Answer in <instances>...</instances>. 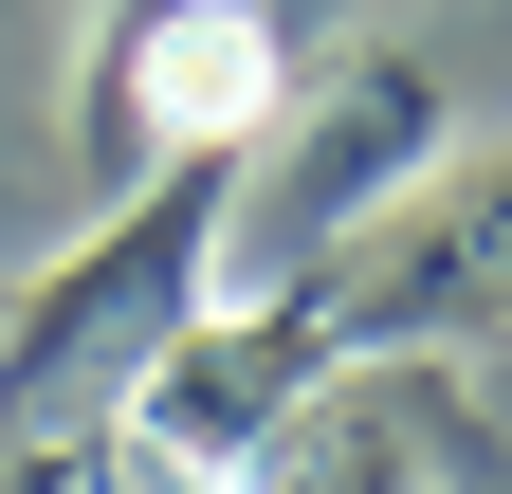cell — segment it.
Here are the masks:
<instances>
[{
  "mask_svg": "<svg viewBox=\"0 0 512 494\" xmlns=\"http://www.w3.org/2000/svg\"><path fill=\"white\" fill-rule=\"evenodd\" d=\"M238 494H476V421L439 348H348L330 385L275 421V458Z\"/></svg>",
  "mask_w": 512,
  "mask_h": 494,
  "instance_id": "cell-5",
  "label": "cell"
},
{
  "mask_svg": "<svg viewBox=\"0 0 512 494\" xmlns=\"http://www.w3.org/2000/svg\"><path fill=\"white\" fill-rule=\"evenodd\" d=\"M458 147V92L421 55H348L330 92L275 110V147H238V202H220V293H330L384 220L439 183Z\"/></svg>",
  "mask_w": 512,
  "mask_h": 494,
  "instance_id": "cell-2",
  "label": "cell"
},
{
  "mask_svg": "<svg viewBox=\"0 0 512 494\" xmlns=\"http://www.w3.org/2000/svg\"><path fill=\"white\" fill-rule=\"evenodd\" d=\"M37 37H55V0H0V74H37Z\"/></svg>",
  "mask_w": 512,
  "mask_h": 494,
  "instance_id": "cell-8",
  "label": "cell"
},
{
  "mask_svg": "<svg viewBox=\"0 0 512 494\" xmlns=\"http://www.w3.org/2000/svg\"><path fill=\"white\" fill-rule=\"evenodd\" d=\"M275 110H293V37L256 0H147L92 55V183H147L183 147H256Z\"/></svg>",
  "mask_w": 512,
  "mask_h": 494,
  "instance_id": "cell-4",
  "label": "cell"
},
{
  "mask_svg": "<svg viewBox=\"0 0 512 494\" xmlns=\"http://www.w3.org/2000/svg\"><path fill=\"white\" fill-rule=\"evenodd\" d=\"M0 494H220V476H183V458H147L128 421H74V440H37Z\"/></svg>",
  "mask_w": 512,
  "mask_h": 494,
  "instance_id": "cell-7",
  "label": "cell"
},
{
  "mask_svg": "<svg viewBox=\"0 0 512 494\" xmlns=\"http://www.w3.org/2000/svg\"><path fill=\"white\" fill-rule=\"evenodd\" d=\"M220 202H238V147H183L147 183H110V220L0 312V458L74 440V421H110L147 385V348L220 293Z\"/></svg>",
  "mask_w": 512,
  "mask_h": 494,
  "instance_id": "cell-1",
  "label": "cell"
},
{
  "mask_svg": "<svg viewBox=\"0 0 512 494\" xmlns=\"http://www.w3.org/2000/svg\"><path fill=\"white\" fill-rule=\"evenodd\" d=\"M512 312V165L458 183V202H421V220H384L366 257L330 275V330L348 348H458Z\"/></svg>",
  "mask_w": 512,
  "mask_h": 494,
  "instance_id": "cell-6",
  "label": "cell"
},
{
  "mask_svg": "<svg viewBox=\"0 0 512 494\" xmlns=\"http://www.w3.org/2000/svg\"><path fill=\"white\" fill-rule=\"evenodd\" d=\"M330 366H348L330 293H202V312L147 348V385H128L110 421H128L147 458H183V476H220V494H238L256 458H275V421L330 385Z\"/></svg>",
  "mask_w": 512,
  "mask_h": 494,
  "instance_id": "cell-3",
  "label": "cell"
}]
</instances>
